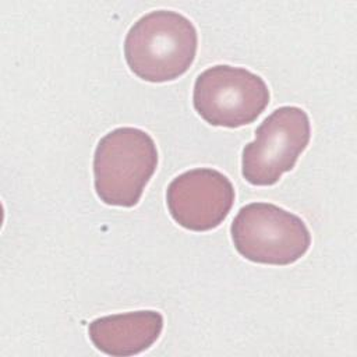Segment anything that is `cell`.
Instances as JSON below:
<instances>
[{
    "instance_id": "6da1fadb",
    "label": "cell",
    "mask_w": 357,
    "mask_h": 357,
    "mask_svg": "<svg viewBox=\"0 0 357 357\" xmlns=\"http://www.w3.org/2000/svg\"><path fill=\"white\" fill-rule=\"evenodd\" d=\"M198 35L192 22L176 11L158 10L134 22L124 40L130 70L141 79L166 82L183 75L192 64Z\"/></svg>"
},
{
    "instance_id": "7a4b0ae2",
    "label": "cell",
    "mask_w": 357,
    "mask_h": 357,
    "mask_svg": "<svg viewBox=\"0 0 357 357\" xmlns=\"http://www.w3.org/2000/svg\"><path fill=\"white\" fill-rule=\"evenodd\" d=\"M158 166L156 145L149 134L134 127L107 132L93 155L95 190L114 206H134Z\"/></svg>"
},
{
    "instance_id": "3957f363",
    "label": "cell",
    "mask_w": 357,
    "mask_h": 357,
    "mask_svg": "<svg viewBox=\"0 0 357 357\" xmlns=\"http://www.w3.org/2000/svg\"><path fill=\"white\" fill-rule=\"evenodd\" d=\"M230 233L236 250L258 264L290 265L300 259L311 244V234L297 215L266 202L240 208Z\"/></svg>"
},
{
    "instance_id": "277c9868",
    "label": "cell",
    "mask_w": 357,
    "mask_h": 357,
    "mask_svg": "<svg viewBox=\"0 0 357 357\" xmlns=\"http://www.w3.org/2000/svg\"><path fill=\"white\" fill-rule=\"evenodd\" d=\"M192 102L206 123L236 128L257 120L269 103V89L259 75L219 64L197 77Z\"/></svg>"
},
{
    "instance_id": "5b68a950",
    "label": "cell",
    "mask_w": 357,
    "mask_h": 357,
    "mask_svg": "<svg viewBox=\"0 0 357 357\" xmlns=\"http://www.w3.org/2000/svg\"><path fill=\"white\" fill-rule=\"evenodd\" d=\"M311 137L310 119L297 106H282L255 130L243 149V177L254 185H272L290 172Z\"/></svg>"
},
{
    "instance_id": "8992f818",
    "label": "cell",
    "mask_w": 357,
    "mask_h": 357,
    "mask_svg": "<svg viewBox=\"0 0 357 357\" xmlns=\"http://www.w3.org/2000/svg\"><path fill=\"white\" fill-rule=\"evenodd\" d=\"M172 218L184 229L205 231L218 227L234 202L230 180L215 169H192L177 176L166 191Z\"/></svg>"
},
{
    "instance_id": "52a82bcc",
    "label": "cell",
    "mask_w": 357,
    "mask_h": 357,
    "mask_svg": "<svg viewBox=\"0 0 357 357\" xmlns=\"http://www.w3.org/2000/svg\"><path fill=\"white\" fill-rule=\"evenodd\" d=\"M163 329L158 311H135L96 318L89 324L95 347L109 356H134L149 349Z\"/></svg>"
}]
</instances>
